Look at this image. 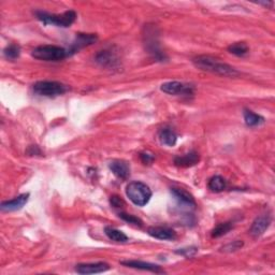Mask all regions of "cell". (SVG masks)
I'll use <instances>...</instances> for the list:
<instances>
[{"instance_id":"1","label":"cell","mask_w":275,"mask_h":275,"mask_svg":"<svg viewBox=\"0 0 275 275\" xmlns=\"http://www.w3.org/2000/svg\"><path fill=\"white\" fill-rule=\"evenodd\" d=\"M192 62H194V65L197 68L204 70V71L224 75V77L235 78L240 74V72L236 68H233L229 65H227V63L221 62L218 60H215V58H212L210 56H198L192 61Z\"/></svg>"},{"instance_id":"2","label":"cell","mask_w":275,"mask_h":275,"mask_svg":"<svg viewBox=\"0 0 275 275\" xmlns=\"http://www.w3.org/2000/svg\"><path fill=\"white\" fill-rule=\"evenodd\" d=\"M34 15L44 25H54L62 28L70 27L77 20V12L73 10L66 11L62 14H51L44 11H36Z\"/></svg>"},{"instance_id":"3","label":"cell","mask_w":275,"mask_h":275,"mask_svg":"<svg viewBox=\"0 0 275 275\" xmlns=\"http://www.w3.org/2000/svg\"><path fill=\"white\" fill-rule=\"evenodd\" d=\"M126 195L133 204L138 207H144L150 201L152 190L142 182H131L126 187Z\"/></svg>"},{"instance_id":"4","label":"cell","mask_w":275,"mask_h":275,"mask_svg":"<svg viewBox=\"0 0 275 275\" xmlns=\"http://www.w3.org/2000/svg\"><path fill=\"white\" fill-rule=\"evenodd\" d=\"M32 57L44 61H60L68 57V51L56 45H40L32 51Z\"/></svg>"},{"instance_id":"5","label":"cell","mask_w":275,"mask_h":275,"mask_svg":"<svg viewBox=\"0 0 275 275\" xmlns=\"http://www.w3.org/2000/svg\"><path fill=\"white\" fill-rule=\"evenodd\" d=\"M69 91V87L61 82L55 81H40L33 84V92L38 96L42 97H57L61 96Z\"/></svg>"},{"instance_id":"6","label":"cell","mask_w":275,"mask_h":275,"mask_svg":"<svg viewBox=\"0 0 275 275\" xmlns=\"http://www.w3.org/2000/svg\"><path fill=\"white\" fill-rule=\"evenodd\" d=\"M160 90L168 93V95H186L190 96L194 93V87L191 85H187L184 83H181L178 81H172V82H167V83H163L160 86Z\"/></svg>"},{"instance_id":"7","label":"cell","mask_w":275,"mask_h":275,"mask_svg":"<svg viewBox=\"0 0 275 275\" xmlns=\"http://www.w3.org/2000/svg\"><path fill=\"white\" fill-rule=\"evenodd\" d=\"M97 40L98 37L93 33H77L75 40L73 41L72 44L70 45V48L67 50L68 56H71L74 54V53H77L80 50L86 48V46L93 44Z\"/></svg>"},{"instance_id":"8","label":"cell","mask_w":275,"mask_h":275,"mask_svg":"<svg viewBox=\"0 0 275 275\" xmlns=\"http://www.w3.org/2000/svg\"><path fill=\"white\" fill-rule=\"evenodd\" d=\"M171 194L178 202L180 208L186 210H194L196 208V201L192 195L182 188H171Z\"/></svg>"},{"instance_id":"9","label":"cell","mask_w":275,"mask_h":275,"mask_svg":"<svg viewBox=\"0 0 275 275\" xmlns=\"http://www.w3.org/2000/svg\"><path fill=\"white\" fill-rule=\"evenodd\" d=\"M110 266L105 262H96V263H80L75 266V271L79 274H97L107 272Z\"/></svg>"},{"instance_id":"10","label":"cell","mask_w":275,"mask_h":275,"mask_svg":"<svg viewBox=\"0 0 275 275\" xmlns=\"http://www.w3.org/2000/svg\"><path fill=\"white\" fill-rule=\"evenodd\" d=\"M271 221H272V218L270 215L259 216V217H257L255 219L253 225H251L250 229H249V233L254 238H258V237L262 236L269 228V226H270Z\"/></svg>"},{"instance_id":"11","label":"cell","mask_w":275,"mask_h":275,"mask_svg":"<svg viewBox=\"0 0 275 275\" xmlns=\"http://www.w3.org/2000/svg\"><path fill=\"white\" fill-rule=\"evenodd\" d=\"M29 194H22L13 198L12 200H8L1 203V211L2 212H14V211L21 210L25 204L28 202Z\"/></svg>"},{"instance_id":"12","label":"cell","mask_w":275,"mask_h":275,"mask_svg":"<svg viewBox=\"0 0 275 275\" xmlns=\"http://www.w3.org/2000/svg\"><path fill=\"white\" fill-rule=\"evenodd\" d=\"M148 233L152 237L158 240H163V241H169V240H174L177 238V233L171 228L168 227H150Z\"/></svg>"},{"instance_id":"13","label":"cell","mask_w":275,"mask_h":275,"mask_svg":"<svg viewBox=\"0 0 275 275\" xmlns=\"http://www.w3.org/2000/svg\"><path fill=\"white\" fill-rule=\"evenodd\" d=\"M121 263L122 266H126L128 268H132V269H139V270L150 271L153 273H165V271H163L159 266L154 265V263L139 261V260H126V261H122Z\"/></svg>"},{"instance_id":"14","label":"cell","mask_w":275,"mask_h":275,"mask_svg":"<svg viewBox=\"0 0 275 275\" xmlns=\"http://www.w3.org/2000/svg\"><path fill=\"white\" fill-rule=\"evenodd\" d=\"M109 168L119 179L125 180L130 175V167L124 160H114L110 163Z\"/></svg>"},{"instance_id":"15","label":"cell","mask_w":275,"mask_h":275,"mask_svg":"<svg viewBox=\"0 0 275 275\" xmlns=\"http://www.w3.org/2000/svg\"><path fill=\"white\" fill-rule=\"evenodd\" d=\"M199 160H200L199 154L197 153V152L192 151V152H189V153H187L183 156L175 157L174 163H175V166H178V167L188 168V167H192V166L197 165Z\"/></svg>"},{"instance_id":"16","label":"cell","mask_w":275,"mask_h":275,"mask_svg":"<svg viewBox=\"0 0 275 275\" xmlns=\"http://www.w3.org/2000/svg\"><path fill=\"white\" fill-rule=\"evenodd\" d=\"M158 138L161 144L167 146H174L178 141V136L171 128H162L158 132Z\"/></svg>"},{"instance_id":"17","label":"cell","mask_w":275,"mask_h":275,"mask_svg":"<svg viewBox=\"0 0 275 275\" xmlns=\"http://www.w3.org/2000/svg\"><path fill=\"white\" fill-rule=\"evenodd\" d=\"M243 116H244L245 124H246L249 127L259 126V125H261V124H263V122H265V119H263L261 115L256 114V113L253 112V111L247 110V109L244 110Z\"/></svg>"},{"instance_id":"18","label":"cell","mask_w":275,"mask_h":275,"mask_svg":"<svg viewBox=\"0 0 275 275\" xmlns=\"http://www.w3.org/2000/svg\"><path fill=\"white\" fill-rule=\"evenodd\" d=\"M96 60L99 63H101L102 66H115V63L118 62L116 57L111 51H101L97 55Z\"/></svg>"},{"instance_id":"19","label":"cell","mask_w":275,"mask_h":275,"mask_svg":"<svg viewBox=\"0 0 275 275\" xmlns=\"http://www.w3.org/2000/svg\"><path fill=\"white\" fill-rule=\"evenodd\" d=\"M104 232H105V235H107V237L114 242H126L128 240V237L125 235L124 232L115 229V228H112V227H105Z\"/></svg>"},{"instance_id":"20","label":"cell","mask_w":275,"mask_h":275,"mask_svg":"<svg viewBox=\"0 0 275 275\" xmlns=\"http://www.w3.org/2000/svg\"><path fill=\"white\" fill-rule=\"evenodd\" d=\"M227 183L224 178H221L220 175H215L212 179L209 181V188L214 192H220L226 189Z\"/></svg>"},{"instance_id":"21","label":"cell","mask_w":275,"mask_h":275,"mask_svg":"<svg viewBox=\"0 0 275 275\" xmlns=\"http://www.w3.org/2000/svg\"><path fill=\"white\" fill-rule=\"evenodd\" d=\"M228 51H229L233 55L243 57L248 54L249 49H248L247 44L245 42H236V43L231 44L229 48H228Z\"/></svg>"},{"instance_id":"22","label":"cell","mask_w":275,"mask_h":275,"mask_svg":"<svg viewBox=\"0 0 275 275\" xmlns=\"http://www.w3.org/2000/svg\"><path fill=\"white\" fill-rule=\"evenodd\" d=\"M233 228V224L230 223V221H227V223H221L216 226L214 229L212 230V233L211 236L212 238H220L225 235H227Z\"/></svg>"},{"instance_id":"23","label":"cell","mask_w":275,"mask_h":275,"mask_svg":"<svg viewBox=\"0 0 275 275\" xmlns=\"http://www.w3.org/2000/svg\"><path fill=\"white\" fill-rule=\"evenodd\" d=\"M3 54H4L5 58H8V60L14 61V60H16V58L20 57L21 48L16 44H10L4 49Z\"/></svg>"},{"instance_id":"24","label":"cell","mask_w":275,"mask_h":275,"mask_svg":"<svg viewBox=\"0 0 275 275\" xmlns=\"http://www.w3.org/2000/svg\"><path fill=\"white\" fill-rule=\"evenodd\" d=\"M119 216H120V217H121L122 220H125L126 223H129V224L136 225V226H142V224H143L141 219H140L139 217H137V216L131 215V214L120 213Z\"/></svg>"},{"instance_id":"25","label":"cell","mask_w":275,"mask_h":275,"mask_svg":"<svg viewBox=\"0 0 275 275\" xmlns=\"http://www.w3.org/2000/svg\"><path fill=\"white\" fill-rule=\"evenodd\" d=\"M110 203H111V206L116 208V209H120V208H122V207H125V201L122 200V199L119 196H112L110 198Z\"/></svg>"},{"instance_id":"26","label":"cell","mask_w":275,"mask_h":275,"mask_svg":"<svg viewBox=\"0 0 275 275\" xmlns=\"http://www.w3.org/2000/svg\"><path fill=\"white\" fill-rule=\"evenodd\" d=\"M197 251H198V249L196 247H188V248H182L181 250H177L175 253L183 255L185 257H191V256H194Z\"/></svg>"},{"instance_id":"27","label":"cell","mask_w":275,"mask_h":275,"mask_svg":"<svg viewBox=\"0 0 275 275\" xmlns=\"http://www.w3.org/2000/svg\"><path fill=\"white\" fill-rule=\"evenodd\" d=\"M140 158H141V160L144 165H151V163L155 160L154 155L149 153H141L140 154Z\"/></svg>"},{"instance_id":"28","label":"cell","mask_w":275,"mask_h":275,"mask_svg":"<svg viewBox=\"0 0 275 275\" xmlns=\"http://www.w3.org/2000/svg\"><path fill=\"white\" fill-rule=\"evenodd\" d=\"M242 245L243 243L241 241H236L233 244H229V245H227V246H225L223 249H226V248H229V250L233 251V250H237L239 249L240 247H242Z\"/></svg>"}]
</instances>
